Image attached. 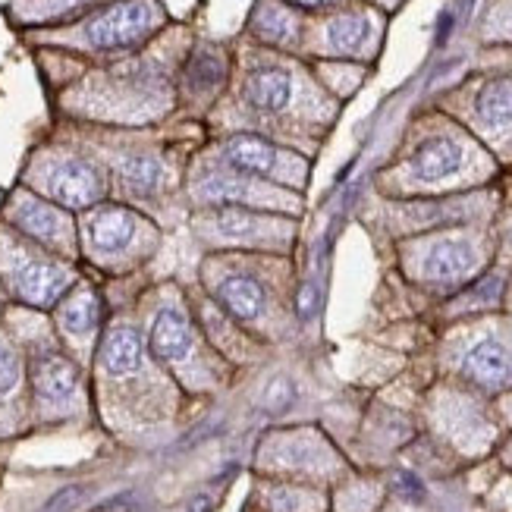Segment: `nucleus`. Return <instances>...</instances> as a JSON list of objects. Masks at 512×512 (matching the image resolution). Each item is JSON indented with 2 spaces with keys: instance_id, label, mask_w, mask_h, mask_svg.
Wrapping results in <instances>:
<instances>
[{
  "instance_id": "1",
  "label": "nucleus",
  "mask_w": 512,
  "mask_h": 512,
  "mask_svg": "<svg viewBox=\"0 0 512 512\" xmlns=\"http://www.w3.org/2000/svg\"><path fill=\"white\" fill-rule=\"evenodd\" d=\"M151 22L154 13L145 0H126V4H117L88 26V41L95 48H126L151 29Z\"/></svg>"
},
{
  "instance_id": "2",
  "label": "nucleus",
  "mask_w": 512,
  "mask_h": 512,
  "mask_svg": "<svg viewBox=\"0 0 512 512\" xmlns=\"http://www.w3.org/2000/svg\"><path fill=\"white\" fill-rule=\"evenodd\" d=\"M48 189L60 205L85 208L101 198V176L95 167H88L82 161H66V164L54 167Z\"/></svg>"
},
{
  "instance_id": "3",
  "label": "nucleus",
  "mask_w": 512,
  "mask_h": 512,
  "mask_svg": "<svg viewBox=\"0 0 512 512\" xmlns=\"http://www.w3.org/2000/svg\"><path fill=\"white\" fill-rule=\"evenodd\" d=\"M13 277H16L19 293L29 302H38V305L54 302L60 296V289L70 283V274L57 264H48V261H22Z\"/></svg>"
},
{
  "instance_id": "4",
  "label": "nucleus",
  "mask_w": 512,
  "mask_h": 512,
  "mask_svg": "<svg viewBox=\"0 0 512 512\" xmlns=\"http://www.w3.org/2000/svg\"><path fill=\"white\" fill-rule=\"evenodd\" d=\"M85 233L98 252H120L129 246L132 233H136V217L123 208H101L88 217Z\"/></svg>"
},
{
  "instance_id": "5",
  "label": "nucleus",
  "mask_w": 512,
  "mask_h": 512,
  "mask_svg": "<svg viewBox=\"0 0 512 512\" xmlns=\"http://www.w3.org/2000/svg\"><path fill=\"white\" fill-rule=\"evenodd\" d=\"M465 374L481 387H503L509 381V355L497 340L475 343L462 359Z\"/></svg>"
},
{
  "instance_id": "6",
  "label": "nucleus",
  "mask_w": 512,
  "mask_h": 512,
  "mask_svg": "<svg viewBox=\"0 0 512 512\" xmlns=\"http://www.w3.org/2000/svg\"><path fill=\"white\" fill-rule=\"evenodd\" d=\"M475 264V252L469 242L462 239H447V242H437V246L425 255V277L428 280H459L472 271Z\"/></svg>"
},
{
  "instance_id": "7",
  "label": "nucleus",
  "mask_w": 512,
  "mask_h": 512,
  "mask_svg": "<svg viewBox=\"0 0 512 512\" xmlns=\"http://www.w3.org/2000/svg\"><path fill=\"white\" fill-rule=\"evenodd\" d=\"M76 368L63 355H41L35 362V390L48 403H63L76 393Z\"/></svg>"
},
{
  "instance_id": "8",
  "label": "nucleus",
  "mask_w": 512,
  "mask_h": 512,
  "mask_svg": "<svg viewBox=\"0 0 512 512\" xmlns=\"http://www.w3.org/2000/svg\"><path fill=\"white\" fill-rule=\"evenodd\" d=\"M462 164V148L453 139H431L425 142L412 158V170L418 180L425 183H437L443 176H450L453 170H459Z\"/></svg>"
},
{
  "instance_id": "9",
  "label": "nucleus",
  "mask_w": 512,
  "mask_h": 512,
  "mask_svg": "<svg viewBox=\"0 0 512 512\" xmlns=\"http://www.w3.org/2000/svg\"><path fill=\"white\" fill-rule=\"evenodd\" d=\"M189 346H192L189 321L180 315V311H161L158 321L151 327V349L158 352V359L176 362L189 352Z\"/></svg>"
},
{
  "instance_id": "10",
  "label": "nucleus",
  "mask_w": 512,
  "mask_h": 512,
  "mask_svg": "<svg viewBox=\"0 0 512 512\" xmlns=\"http://www.w3.org/2000/svg\"><path fill=\"white\" fill-rule=\"evenodd\" d=\"M217 299L227 305V311L239 321H252L264 311V289L258 280L246 277V274H236L227 277L217 289Z\"/></svg>"
},
{
  "instance_id": "11",
  "label": "nucleus",
  "mask_w": 512,
  "mask_h": 512,
  "mask_svg": "<svg viewBox=\"0 0 512 512\" xmlns=\"http://www.w3.org/2000/svg\"><path fill=\"white\" fill-rule=\"evenodd\" d=\"M227 158L233 161V167L246 170V173H261V176H274L280 170V151L255 136H236L227 145Z\"/></svg>"
},
{
  "instance_id": "12",
  "label": "nucleus",
  "mask_w": 512,
  "mask_h": 512,
  "mask_svg": "<svg viewBox=\"0 0 512 512\" xmlns=\"http://www.w3.org/2000/svg\"><path fill=\"white\" fill-rule=\"evenodd\" d=\"M101 362L110 374H129L142 362V337L132 327H114L107 333Z\"/></svg>"
},
{
  "instance_id": "13",
  "label": "nucleus",
  "mask_w": 512,
  "mask_h": 512,
  "mask_svg": "<svg viewBox=\"0 0 512 512\" xmlns=\"http://www.w3.org/2000/svg\"><path fill=\"white\" fill-rule=\"evenodd\" d=\"M289 92H293V82L283 70H258L249 79V101L258 110H283L289 104Z\"/></svg>"
},
{
  "instance_id": "14",
  "label": "nucleus",
  "mask_w": 512,
  "mask_h": 512,
  "mask_svg": "<svg viewBox=\"0 0 512 512\" xmlns=\"http://www.w3.org/2000/svg\"><path fill=\"white\" fill-rule=\"evenodd\" d=\"M16 220H19V227L32 233L35 239H44V242H51V239H60L66 224H63V214L51 205H44V202H22L19 211H16Z\"/></svg>"
},
{
  "instance_id": "15",
  "label": "nucleus",
  "mask_w": 512,
  "mask_h": 512,
  "mask_svg": "<svg viewBox=\"0 0 512 512\" xmlns=\"http://www.w3.org/2000/svg\"><path fill=\"white\" fill-rule=\"evenodd\" d=\"M478 117L487 126L512 123V79H494L478 95Z\"/></svg>"
},
{
  "instance_id": "16",
  "label": "nucleus",
  "mask_w": 512,
  "mask_h": 512,
  "mask_svg": "<svg viewBox=\"0 0 512 512\" xmlns=\"http://www.w3.org/2000/svg\"><path fill=\"white\" fill-rule=\"evenodd\" d=\"M252 29L258 38L283 44L296 35V19L289 16V10H283L277 0H261L255 16H252Z\"/></svg>"
},
{
  "instance_id": "17",
  "label": "nucleus",
  "mask_w": 512,
  "mask_h": 512,
  "mask_svg": "<svg viewBox=\"0 0 512 512\" xmlns=\"http://www.w3.org/2000/svg\"><path fill=\"white\" fill-rule=\"evenodd\" d=\"M98 315H101V305H98L95 293H88V289H82V293L70 296L60 305V324H63V330L76 333V337L92 330L98 324Z\"/></svg>"
},
{
  "instance_id": "18",
  "label": "nucleus",
  "mask_w": 512,
  "mask_h": 512,
  "mask_svg": "<svg viewBox=\"0 0 512 512\" xmlns=\"http://www.w3.org/2000/svg\"><path fill=\"white\" fill-rule=\"evenodd\" d=\"M327 35H330V44L337 51H359L362 44H365V38H368V19L365 16H359V13H349V16H337L330 22V29H327Z\"/></svg>"
},
{
  "instance_id": "19",
  "label": "nucleus",
  "mask_w": 512,
  "mask_h": 512,
  "mask_svg": "<svg viewBox=\"0 0 512 512\" xmlns=\"http://www.w3.org/2000/svg\"><path fill=\"white\" fill-rule=\"evenodd\" d=\"M120 176H123L126 189L142 195V192H151L154 186H158L161 167H158V161H151V158H129V161H123Z\"/></svg>"
},
{
  "instance_id": "20",
  "label": "nucleus",
  "mask_w": 512,
  "mask_h": 512,
  "mask_svg": "<svg viewBox=\"0 0 512 512\" xmlns=\"http://www.w3.org/2000/svg\"><path fill=\"white\" fill-rule=\"evenodd\" d=\"M220 76H224V66H220V57L211 48H202L192 57V63H189V82L195 88L208 92V88H214L220 82Z\"/></svg>"
},
{
  "instance_id": "21",
  "label": "nucleus",
  "mask_w": 512,
  "mask_h": 512,
  "mask_svg": "<svg viewBox=\"0 0 512 512\" xmlns=\"http://www.w3.org/2000/svg\"><path fill=\"white\" fill-rule=\"evenodd\" d=\"M214 227L220 236H227V239H246L258 230V217L249 214V211H224V214H217L214 220Z\"/></svg>"
},
{
  "instance_id": "22",
  "label": "nucleus",
  "mask_w": 512,
  "mask_h": 512,
  "mask_svg": "<svg viewBox=\"0 0 512 512\" xmlns=\"http://www.w3.org/2000/svg\"><path fill=\"white\" fill-rule=\"evenodd\" d=\"M293 396H296L293 384H289L286 377H274V381L267 384V390H264V409L277 415V412L289 409V403H293Z\"/></svg>"
},
{
  "instance_id": "23",
  "label": "nucleus",
  "mask_w": 512,
  "mask_h": 512,
  "mask_svg": "<svg viewBox=\"0 0 512 512\" xmlns=\"http://www.w3.org/2000/svg\"><path fill=\"white\" fill-rule=\"evenodd\" d=\"M19 381V362H16V355L7 349V346H0V393H10Z\"/></svg>"
},
{
  "instance_id": "24",
  "label": "nucleus",
  "mask_w": 512,
  "mask_h": 512,
  "mask_svg": "<svg viewBox=\"0 0 512 512\" xmlns=\"http://www.w3.org/2000/svg\"><path fill=\"white\" fill-rule=\"evenodd\" d=\"M315 299H318V293H315V286H302V293H299V315L302 318H308L311 311H315Z\"/></svg>"
},
{
  "instance_id": "25",
  "label": "nucleus",
  "mask_w": 512,
  "mask_h": 512,
  "mask_svg": "<svg viewBox=\"0 0 512 512\" xmlns=\"http://www.w3.org/2000/svg\"><path fill=\"white\" fill-rule=\"evenodd\" d=\"M296 4H305V7H318V4H327V0H296Z\"/></svg>"
}]
</instances>
